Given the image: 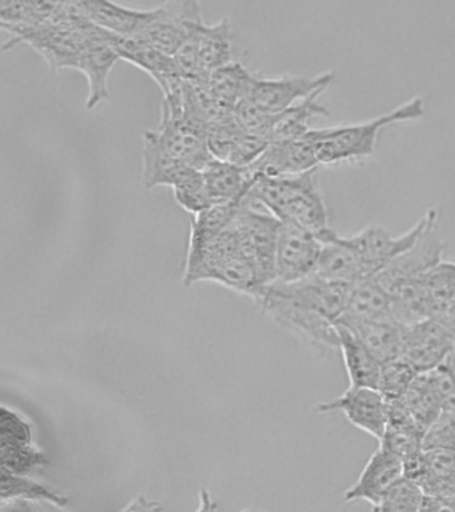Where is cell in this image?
<instances>
[{"label":"cell","mask_w":455,"mask_h":512,"mask_svg":"<svg viewBox=\"0 0 455 512\" xmlns=\"http://www.w3.org/2000/svg\"><path fill=\"white\" fill-rule=\"evenodd\" d=\"M417 376L418 372L405 359L391 360L382 364L377 390L386 402L401 400Z\"/></svg>","instance_id":"cell-32"},{"label":"cell","mask_w":455,"mask_h":512,"mask_svg":"<svg viewBox=\"0 0 455 512\" xmlns=\"http://www.w3.org/2000/svg\"><path fill=\"white\" fill-rule=\"evenodd\" d=\"M243 128L238 120L235 119L234 112L223 116L217 122L211 123L207 127V147L211 156L218 160H229L231 151L235 146V142L241 135Z\"/></svg>","instance_id":"cell-34"},{"label":"cell","mask_w":455,"mask_h":512,"mask_svg":"<svg viewBox=\"0 0 455 512\" xmlns=\"http://www.w3.org/2000/svg\"><path fill=\"white\" fill-rule=\"evenodd\" d=\"M79 11L98 27L114 34L125 36H139L153 22L154 8L150 10H137L121 6L113 2L90 0V2H77Z\"/></svg>","instance_id":"cell-17"},{"label":"cell","mask_w":455,"mask_h":512,"mask_svg":"<svg viewBox=\"0 0 455 512\" xmlns=\"http://www.w3.org/2000/svg\"><path fill=\"white\" fill-rule=\"evenodd\" d=\"M141 184L145 190L159 186H178L198 170L162 150L147 130L143 131Z\"/></svg>","instance_id":"cell-18"},{"label":"cell","mask_w":455,"mask_h":512,"mask_svg":"<svg viewBox=\"0 0 455 512\" xmlns=\"http://www.w3.org/2000/svg\"><path fill=\"white\" fill-rule=\"evenodd\" d=\"M423 450L455 451V412L442 410L423 435Z\"/></svg>","instance_id":"cell-36"},{"label":"cell","mask_w":455,"mask_h":512,"mask_svg":"<svg viewBox=\"0 0 455 512\" xmlns=\"http://www.w3.org/2000/svg\"><path fill=\"white\" fill-rule=\"evenodd\" d=\"M218 504L215 502L213 496L207 488H202L199 491V506L195 512H217Z\"/></svg>","instance_id":"cell-43"},{"label":"cell","mask_w":455,"mask_h":512,"mask_svg":"<svg viewBox=\"0 0 455 512\" xmlns=\"http://www.w3.org/2000/svg\"><path fill=\"white\" fill-rule=\"evenodd\" d=\"M423 219H425V226L413 246L398 255L374 278L387 292L399 284L425 275L427 271L442 262L445 242L439 234L437 210L430 208L423 215Z\"/></svg>","instance_id":"cell-7"},{"label":"cell","mask_w":455,"mask_h":512,"mask_svg":"<svg viewBox=\"0 0 455 512\" xmlns=\"http://www.w3.org/2000/svg\"><path fill=\"white\" fill-rule=\"evenodd\" d=\"M402 402L411 418L425 432L443 410L442 392L434 371L418 374Z\"/></svg>","instance_id":"cell-26"},{"label":"cell","mask_w":455,"mask_h":512,"mask_svg":"<svg viewBox=\"0 0 455 512\" xmlns=\"http://www.w3.org/2000/svg\"><path fill=\"white\" fill-rule=\"evenodd\" d=\"M270 140L266 136L253 134V132L243 130L231 155L227 162L235 164L239 167H249L254 162H257L263 152L269 147Z\"/></svg>","instance_id":"cell-39"},{"label":"cell","mask_w":455,"mask_h":512,"mask_svg":"<svg viewBox=\"0 0 455 512\" xmlns=\"http://www.w3.org/2000/svg\"><path fill=\"white\" fill-rule=\"evenodd\" d=\"M425 494L417 483L402 478L395 483L382 499L379 500L374 512H419Z\"/></svg>","instance_id":"cell-33"},{"label":"cell","mask_w":455,"mask_h":512,"mask_svg":"<svg viewBox=\"0 0 455 512\" xmlns=\"http://www.w3.org/2000/svg\"><path fill=\"white\" fill-rule=\"evenodd\" d=\"M255 76L257 74L247 70L245 64L233 60L210 72L211 94L226 110L234 111L239 103L249 98Z\"/></svg>","instance_id":"cell-25"},{"label":"cell","mask_w":455,"mask_h":512,"mask_svg":"<svg viewBox=\"0 0 455 512\" xmlns=\"http://www.w3.org/2000/svg\"><path fill=\"white\" fill-rule=\"evenodd\" d=\"M83 22L85 16L79 11L77 2H73V15L66 22L3 27L11 34L3 48L7 50L26 43L46 59L53 71L77 68L87 40Z\"/></svg>","instance_id":"cell-5"},{"label":"cell","mask_w":455,"mask_h":512,"mask_svg":"<svg viewBox=\"0 0 455 512\" xmlns=\"http://www.w3.org/2000/svg\"><path fill=\"white\" fill-rule=\"evenodd\" d=\"M423 435L425 432L411 418L402 399L387 402L386 430L379 440V446L386 448L405 464L422 454Z\"/></svg>","instance_id":"cell-16"},{"label":"cell","mask_w":455,"mask_h":512,"mask_svg":"<svg viewBox=\"0 0 455 512\" xmlns=\"http://www.w3.org/2000/svg\"><path fill=\"white\" fill-rule=\"evenodd\" d=\"M199 62L207 72L233 62V42L229 18L214 24L203 23L193 34Z\"/></svg>","instance_id":"cell-24"},{"label":"cell","mask_w":455,"mask_h":512,"mask_svg":"<svg viewBox=\"0 0 455 512\" xmlns=\"http://www.w3.org/2000/svg\"><path fill=\"white\" fill-rule=\"evenodd\" d=\"M343 327L354 332L379 363L385 364L401 358L405 327L395 320L354 323Z\"/></svg>","instance_id":"cell-23"},{"label":"cell","mask_w":455,"mask_h":512,"mask_svg":"<svg viewBox=\"0 0 455 512\" xmlns=\"http://www.w3.org/2000/svg\"><path fill=\"white\" fill-rule=\"evenodd\" d=\"M411 482L417 483L430 498H454L455 451L423 450L421 464Z\"/></svg>","instance_id":"cell-21"},{"label":"cell","mask_w":455,"mask_h":512,"mask_svg":"<svg viewBox=\"0 0 455 512\" xmlns=\"http://www.w3.org/2000/svg\"><path fill=\"white\" fill-rule=\"evenodd\" d=\"M443 367L446 368L447 372H449L451 378H453L455 382V343L453 350H451L450 355L447 356L445 363L442 364Z\"/></svg>","instance_id":"cell-45"},{"label":"cell","mask_w":455,"mask_h":512,"mask_svg":"<svg viewBox=\"0 0 455 512\" xmlns=\"http://www.w3.org/2000/svg\"><path fill=\"white\" fill-rule=\"evenodd\" d=\"M246 196L231 202L213 204L207 210L194 215L191 220L189 251L198 250L222 234L237 216Z\"/></svg>","instance_id":"cell-28"},{"label":"cell","mask_w":455,"mask_h":512,"mask_svg":"<svg viewBox=\"0 0 455 512\" xmlns=\"http://www.w3.org/2000/svg\"><path fill=\"white\" fill-rule=\"evenodd\" d=\"M242 512H257V511L245 510V511H242Z\"/></svg>","instance_id":"cell-46"},{"label":"cell","mask_w":455,"mask_h":512,"mask_svg":"<svg viewBox=\"0 0 455 512\" xmlns=\"http://www.w3.org/2000/svg\"><path fill=\"white\" fill-rule=\"evenodd\" d=\"M431 319H439L455 296V263L442 262L423 275Z\"/></svg>","instance_id":"cell-30"},{"label":"cell","mask_w":455,"mask_h":512,"mask_svg":"<svg viewBox=\"0 0 455 512\" xmlns=\"http://www.w3.org/2000/svg\"><path fill=\"white\" fill-rule=\"evenodd\" d=\"M321 94L322 92H315L289 110L278 114L270 131V142L302 138L311 130V119L315 116L329 115V110L318 102V96Z\"/></svg>","instance_id":"cell-27"},{"label":"cell","mask_w":455,"mask_h":512,"mask_svg":"<svg viewBox=\"0 0 455 512\" xmlns=\"http://www.w3.org/2000/svg\"><path fill=\"white\" fill-rule=\"evenodd\" d=\"M419 512H455L454 498H430L425 496Z\"/></svg>","instance_id":"cell-41"},{"label":"cell","mask_w":455,"mask_h":512,"mask_svg":"<svg viewBox=\"0 0 455 512\" xmlns=\"http://www.w3.org/2000/svg\"><path fill=\"white\" fill-rule=\"evenodd\" d=\"M338 350L351 387L378 388L382 364L349 328L337 324Z\"/></svg>","instance_id":"cell-20"},{"label":"cell","mask_w":455,"mask_h":512,"mask_svg":"<svg viewBox=\"0 0 455 512\" xmlns=\"http://www.w3.org/2000/svg\"><path fill=\"white\" fill-rule=\"evenodd\" d=\"M334 76L331 71L317 76L282 75L278 78L257 74L247 99L269 114H281L315 92L325 91Z\"/></svg>","instance_id":"cell-10"},{"label":"cell","mask_w":455,"mask_h":512,"mask_svg":"<svg viewBox=\"0 0 455 512\" xmlns=\"http://www.w3.org/2000/svg\"><path fill=\"white\" fill-rule=\"evenodd\" d=\"M47 456L38 446L33 444L0 443V463L2 470L11 474L27 475L45 467Z\"/></svg>","instance_id":"cell-31"},{"label":"cell","mask_w":455,"mask_h":512,"mask_svg":"<svg viewBox=\"0 0 455 512\" xmlns=\"http://www.w3.org/2000/svg\"><path fill=\"white\" fill-rule=\"evenodd\" d=\"M385 320H395L390 294L377 280L369 279L355 284L346 310L337 324L347 326V324L385 322Z\"/></svg>","instance_id":"cell-19"},{"label":"cell","mask_w":455,"mask_h":512,"mask_svg":"<svg viewBox=\"0 0 455 512\" xmlns=\"http://www.w3.org/2000/svg\"><path fill=\"white\" fill-rule=\"evenodd\" d=\"M83 27H85L87 40L85 48L79 56L77 70L81 71L89 82L86 108L87 110H94L103 100L109 99L110 72L113 70L115 63L121 58L107 40L103 28L98 27L86 16Z\"/></svg>","instance_id":"cell-12"},{"label":"cell","mask_w":455,"mask_h":512,"mask_svg":"<svg viewBox=\"0 0 455 512\" xmlns=\"http://www.w3.org/2000/svg\"><path fill=\"white\" fill-rule=\"evenodd\" d=\"M0 512H39L33 502L23 499L3 500Z\"/></svg>","instance_id":"cell-42"},{"label":"cell","mask_w":455,"mask_h":512,"mask_svg":"<svg viewBox=\"0 0 455 512\" xmlns=\"http://www.w3.org/2000/svg\"><path fill=\"white\" fill-rule=\"evenodd\" d=\"M314 142L309 132L302 138L271 142L261 158L247 167L251 178H279L317 170Z\"/></svg>","instance_id":"cell-14"},{"label":"cell","mask_w":455,"mask_h":512,"mask_svg":"<svg viewBox=\"0 0 455 512\" xmlns=\"http://www.w3.org/2000/svg\"><path fill=\"white\" fill-rule=\"evenodd\" d=\"M455 334L437 319L405 327L402 359H405L418 374L434 371L442 366L453 350Z\"/></svg>","instance_id":"cell-11"},{"label":"cell","mask_w":455,"mask_h":512,"mask_svg":"<svg viewBox=\"0 0 455 512\" xmlns=\"http://www.w3.org/2000/svg\"><path fill=\"white\" fill-rule=\"evenodd\" d=\"M234 227L247 254L254 260L263 282L269 287L275 282V254L281 220L269 211L258 210L247 194L234 219Z\"/></svg>","instance_id":"cell-6"},{"label":"cell","mask_w":455,"mask_h":512,"mask_svg":"<svg viewBox=\"0 0 455 512\" xmlns=\"http://www.w3.org/2000/svg\"><path fill=\"white\" fill-rule=\"evenodd\" d=\"M153 22L137 38L174 56L203 22L201 6L195 0H174L155 7Z\"/></svg>","instance_id":"cell-8"},{"label":"cell","mask_w":455,"mask_h":512,"mask_svg":"<svg viewBox=\"0 0 455 512\" xmlns=\"http://www.w3.org/2000/svg\"><path fill=\"white\" fill-rule=\"evenodd\" d=\"M317 170L279 178H257L250 188L249 198L281 222L315 232L325 244L335 231L329 226V211L319 187Z\"/></svg>","instance_id":"cell-2"},{"label":"cell","mask_w":455,"mask_h":512,"mask_svg":"<svg viewBox=\"0 0 455 512\" xmlns=\"http://www.w3.org/2000/svg\"><path fill=\"white\" fill-rule=\"evenodd\" d=\"M322 250V240L315 232L282 222L275 254V282L294 283L314 275Z\"/></svg>","instance_id":"cell-9"},{"label":"cell","mask_w":455,"mask_h":512,"mask_svg":"<svg viewBox=\"0 0 455 512\" xmlns=\"http://www.w3.org/2000/svg\"><path fill=\"white\" fill-rule=\"evenodd\" d=\"M173 191L178 206L193 216L214 204L207 191L202 171H197L190 178L183 180L178 186L173 187Z\"/></svg>","instance_id":"cell-35"},{"label":"cell","mask_w":455,"mask_h":512,"mask_svg":"<svg viewBox=\"0 0 455 512\" xmlns=\"http://www.w3.org/2000/svg\"><path fill=\"white\" fill-rule=\"evenodd\" d=\"M439 322L445 324L447 328H449L450 331H453L455 334V296L453 299V302H451L449 308H447V311L445 314L441 316V318L437 319Z\"/></svg>","instance_id":"cell-44"},{"label":"cell","mask_w":455,"mask_h":512,"mask_svg":"<svg viewBox=\"0 0 455 512\" xmlns=\"http://www.w3.org/2000/svg\"><path fill=\"white\" fill-rule=\"evenodd\" d=\"M234 115L243 130L266 136L269 139L271 128H273L278 114H269V112L255 106L251 100L245 99L235 107Z\"/></svg>","instance_id":"cell-38"},{"label":"cell","mask_w":455,"mask_h":512,"mask_svg":"<svg viewBox=\"0 0 455 512\" xmlns=\"http://www.w3.org/2000/svg\"><path fill=\"white\" fill-rule=\"evenodd\" d=\"M202 175L214 204L243 198L254 183L247 167L235 166L226 160H211Z\"/></svg>","instance_id":"cell-22"},{"label":"cell","mask_w":455,"mask_h":512,"mask_svg":"<svg viewBox=\"0 0 455 512\" xmlns=\"http://www.w3.org/2000/svg\"><path fill=\"white\" fill-rule=\"evenodd\" d=\"M233 222L205 246L187 251L183 284L190 287L199 282H215L258 302L267 286Z\"/></svg>","instance_id":"cell-3"},{"label":"cell","mask_w":455,"mask_h":512,"mask_svg":"<svg viewBox=\"0 0 455 512\" xmlns=\"http://www.w3.org/2000/svg\"><path fill=\"white\" fill-rule=\"evenodd\" d=\"M257 303L275 323L315 350H338L337 324L327 316L329 290L318 276L294 283H271Z\"/></svg>","instance_id":"cell-1"},{"label":"cell","mask_w":455,"mask_h":512,"mask_svg":"<svg viewBox=\"0 0 455 512\" xmlns=\"http://www.w3.org/2000/svg\"><path fill=\"white\" fill-rule=\"evenodd\" d=\"M425 115V102L419 96L407 100L394 110L365 122L317 128L309 131L318 163L323 166L359 162L370 158L377 148L379 132L391 124L410 122Z\"/></svg>","instance_id":"cell-4"},{"label":"cell","mask_w":455,"mask_h":512,"mask_svg":"<svg viewBox=\"0 0 455 512\" xmlns=\"http://www.w3.org/2000/svg\"><path fill=\"white\" fill-rule=\"evenodd\" d=\"M403 478L402 460L391 454L386 448L378 446L367 460L361 475L345 492V502H367L377 506L382 496Z\"/></svg>","instance_id":"cell-15"},{"label":"cell","mask_w":455,"mask_h":512,"mask_svg":"<svg viewBox=\"0 0 455 512\" xmlns=\"http://www.w3.org/2000/svg\"><path fill=\"white\" fill-rule=\"evenodd\" d=\"M162 504L157 500H151L145 495H138L137 498L131 500L122 511L119 512H162Z\"/></svg>","instance_id":"cell-40"},{"label":"cell","mask_w":455,"mask_h":512,"mask_svg":"<svg viewBox=\"0 0 455 512\" xmlns=\"http://www.w3.org/2000/svg\"><path fill=\"white\" fill-rule=\"evenodd\" d=\"M341 411L354 427L373 436L378 442L385 434L387 424V402L377 388H347L337 399L315 406L317 414L325 415Z\"/></svg>","instance_id":"cell-13"},{"label":"cell","mask_w":455,"mask_h":512,"mask_svg":"<svg viewBox=\"0 0 455 512\" xmlns=\"http://www.w3.org/2000/svg\"><path fill=\"white\" fill-rule=\"evenodd\" d=\"M0 443H34V428L14 408L2 407L0 411Z\"/></svg>","instance_id":"cell-37"},{"label":"cell","mask_w":455,"mask_h":512,"mask_svg":"<svg viewBox=\"0 0 455 512\" xmlns=\"http://www.w3.org/2000/svg\"><path fill=\"white\" fill-rule=\"evenodd\" d=\"M0 499H23L29 502H46L66 510L70 506L69 496L61 494L45 483L37 482L27 475L11 474L2 470L0 476Z\"/></svg>","instance_id":"cell-29"}]
</instances>
